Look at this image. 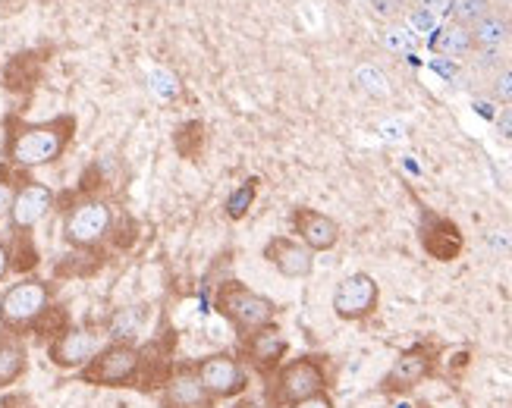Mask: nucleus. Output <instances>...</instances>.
<instances>
[{
    "mask_svg": "<svg viewBox=\"0 0 512 408\" xmlns=\"http://www.w3.org/2000/svg\"><path fill=\"white\" fill-rule=\"evenodd\" d=\"M76 139V117L57 113L51 120L29 123L19 117H7L4 126V164L13 170H38L51 167L66 154Z\"/></svg>",
    "mask_w": 512,
    "mask_h": 408,
    "instance_id": "f257e3e1",
    "label": "nucleus"
},
{
    "mask_svg": "<svg viewBox=\"0 0 512 408\" xmlns=\"http://www.w3.org/2000/svg\"><path fill=\"white\" fill-rule=\"evenodd\" d=\"M330 374L324 355H299L293 361H283V368L264 383V402L267 408H286L318 393H327Z\"/></svg>",
    "mask_w": 512,
    "mask_h": 408,
    "instance_id": "f03ea898",
    "label": "nucleus"
},
{
    "mask_svg": "<svg viewBox=\"0 0 512 408\" xmlns=\"http://www.w3.org/2000/svg\"><path fill=\"white\" fill-rule=\"evenodd\" d=\"M54 305V283L44 277H19L0 292V330L7 333H29Z\"/></svg>",
    "mask_w": 512,
    "mask_h": 408,
    "instance_id": "7ed1b4c3",
    "label": "nucleus"
},
{
    "mask_svg": "<svg viewBox=\"0 0 512 408\" xmlns=\"http://www.w3.org/2000/svg\"><path fill=\"white\" fill-rule=\"evenodd\" d=\"M114 233V204L98 195H82L63 208L60 236L76 252H92Z\"/></svg>",
    "mask_w": 512,
    "mask_h": 408,
    "instance_id": "20e7f679",
    "label": "nucleus"
},
{
    "mask_svg": "<svg viewBox=\"0 0 512 408\" xmlns=\"http://www.w3.org/2000/svg\"><path fill=\"white\" fill-rule=\"evenodd\" d=\"M214 311L224 317V321L242 336V333H252L264 324H274L277 321V302L261 296L252 286H246L242 280H224L214 292Z\"/></svg>",
    "mask_w": 512,
    "mask_h": 408,
    "instance_id": "39448f33",
    "label": "nucleus"
},
{
    "mask_svg": "<svg viewBox=\"0 0 512 408\" xmlns=\"http://www.w3.org/2000/svg\"><path fill=\"white\" fill-rule=\"evenodd\" d=\"M142 368V349L136 343H107L79 374V383L101 390H126L136 387Z\"/></svg>",
    "mask_w": 512,
    "mask_h": 408,
    "instance_id": "423d86ee",
    "label": "nucleus"
},
{
    "mask_svg": "<svg viewBox=\"0 0 512 408\" xmlns=\"http://www.w3.org/2000/svg\"><path fill=\"white\" fill-rule=\"evenodd\" d=\"M440 352L431 343H415L406 352H399L396 361L390 365V371L381 377V390L384 396H406L412 390H418L421 383L437 377V358Z\"/></svg>",
    "mask_w": 512,
    "mask_h": 408,
    "instance_id": "0eeeda50",
    "label": "nucleus"
},
{
    "mask_svg": "<svg viewBox=\"0 0 512 408\" xmlns=\"http://www.w3.org/2000/svg\"><path fill=\"white\" fill-rule=\"evenodd\" d=\"M286 355H289V339L283 336V330H280L277 321L239 336V355H236V358L246 361V365H249L264 383L283 368Z\"/></svg>",
    "mask_w": 512,
    "mask_h": 408,
    "instance_id": "6e6552de",
    "label": "nucleus"
},
{
    "mask_svg": "<svg viewBox=\"0 0 512 408\" xmlns=\"http://www.w3.org/2000/svg\"><path fill=\"white\" fill-rule=\"evenodd\" d=\"M192 371L202 380V387L217 399H236L249 390V371L233 352H211L192 361Z\"/></svg>",
    "mask_w": 512,
    "mask_h": 408,
    "instance_id": "1a4fd4ad",
    "label": "nucleus"
},
{
    "mask_svg": "<svg viewBox=\"0 0 512 408\" xmlns=\"http://www.w3.org/2000/svg\"><path fill=\"white\" fill-rule=\"evenodd\" d=\"M110 343L104 327L85 324V327H66L48 343V361L60 371H82L104 346Z\"/></svg>",
    "mask_w": 512,
    "mask_h": 408,
    "instance_id": "9d476101",
    "label": "nucleus"
},
{
    "mask_svg": "<svg viewBox=\"0 0 512 408\" xmlns=\"http://www.w3.org/2000/svg\"><path fill=\"white\" fill-rule=\"evenodd\" d=\"M377 305H381V286H377V280L371 274H365V270L343 277L337 283V289H333V302H330L333 314L346 324L368 321V317L377 311Z\"/></svg>",
    "mask_w": 512,
    "mask_h": 408,
    "instance_id": "9b49d317",
    "label": "nucleus"
},
{
    "mask_svg": "<svg viewBox=\"0 0 512 408\" xmlns=\"http://www.w3.org/2000/svg\"><path fill=\"white\" fill-rule=\"evenodd\" d=\"M54 198L57 195L48 183H38V179H19V186L13 192L10 214H7L13 236L32 233L35 226L54 211Z\"/></svg>",
    "mask_w": 512,
    "mask_h": 408,
    "instance_id": "f8f14e48",
    "label": "nucleus"
},
{
    "mask_svg": "<svg viewBox=\"0 0 512 408\" xmlns=\"http://www.w3.org/2000/svg\"><path fill=\"white\" fill-rule=\"evenodd\" d=\"M261 258L286 280H305L311 277V270H315V252H311L308 245H302L296 236H283V233L264 242Z\"/></svg>",
    "mask_w": 512,
    "mask_h": 408,
    "instance_id": "ddd939ff",
    "label": "nucleus"
},
{
    "mask_svg": "<svg viewBox=\"0 0 512 408\" xmlns=\"http://www.w3.org/2000/svg\"><path fill=\"white\" fill-rule=\"evenodd\" d=\"M289 226H293V233L302 245H308L311 252H330V248H337L340 242V223L333 220L330 214L324 211H315V208H305V204H296L293 211H289Z\"/></svg>",
    "mask_w": 512,
    "mask_h": 408,
    "instance_id": "4468645a",
    "label": "nucleus"
},
{
    "mask_svg": "<svg viewBox=\"0 0 512 408\" xmlns=\"http://www.w3.org/2000/svg\"><path fill=\"white\" fill-rule=\"evenodd\" d=\"M418 236H421V248L434 258V261H456L459 255H462V248H465V239H462V230L453 223V220H447V217H440V214H434V211H425L421 214V230H418Z\"/></svg>",
    "mask_w": 512,
    "mask_h": 408,
    "instance_id": "2eb2a0df",
    "label": "nucleus"
},
{
    "mask_svg": "<svg viewBox=\"0 0 512 408\" xmlns=\"http://www.w3.org/2000/svg\"><path fill=\"white\" fill-rule=\"evenodd\" d=\"M161 408H217V399L202 387V380L192 371V361H183L164 383Z\"/></svg>",
    "mask_w": 512,
    "mask_h": 408,
    "instance_id": "dca6fc26",
    "label": "nucleus"
},
{
    "mask_svg": "<svg viewBox=\"0 0 512 408\" xmlns=\"http://www.w3.org/2000/svg\"><path fill=\"white\" fill-rule=\"evenodd\" d=\"M29 371V349L16 333H0V390H10Z\"/></svg>",
    "mask_w": 512,
    "mask_h": 408,
    "instance_id": "f3484780",
    "label": "nucleus"
},
{
    "mask_svg": "<svg viewBox=\"0 0 512 408\" xmlns=\"http://www.w3.org/2000/svg\"><path fill=\"white\" fill-rule=\"evenodd\" d=\"M469 32H472L475 51H503V44L512 41V16L503 10H491L487 16H481Z\"/></svg>",
    "mask_w": 512,
    "mask_h": 408,
    "instance_id": "a211bd4d",
    "label": "nucleus"
},
{
    "mask_svg": "<svg viewBox=\"0 0 512 408\" xmlns=\"http://www.w3.org/2000/svg\"><path fill=\"white\" fill-rule=\"evenodd\" d=\"M431 51L440 57H469L475 51L469 26H459V22H453V19L440 22L431 35Z\"/></svg>",
    "mask_w": 512,
    "mask_h": 408,
    "instance_id": "6ab92c4d",
    "label": "nucleus"
},
{
    "mask_svg": "<svg viewBox=\"0 0 512 408\" xmlns=\"http://www.w3.org/2000/svg\"><path fill=\"white\" fill-rule=\"evenodd\" d=\"M142 321H145V308H120L107 317L104 333L110 343H136Z\"/></svg>",
    "mask_w": 512,
    "mask_h": 408,
    "instance_id": "aec40b11",
    "label": "nucleus"
},
{
    "mask_svg": "<svg viewBox=\"0 0 512 408\" xmlns=\"http://www.w3.org/2000/svg\"><path fill=\"white\" fill-rule=\"evenodd\" d=\"M258 186H261V179H258V176H249V179H242V186H236V189L227 195V201H224V214H227V220L239 223L242 217H246V214L252 211V204H255V198H258Z\"/></svg>",
    "mask_w": 512,
    "mask_h": 408,
    "instance_id": "412c9836",
    "label": "nucleus"
},
{
    "mask_svg": "<svg viewBox=\"0 0 512 408\" xmlns=\"http://www.w3.org/2000/svg\"><path fill=\"white\" fill-rule=\"evenodd\" d=\"M10 258H13V270L16 274H26L38 264V248L32 245V233H19L10 242Z\"/></svg>",
    "mask_w": 512,
    "mask_h": 408,
    "instance_id": "4be33fe9",
    "label": "nucleus"
},
{
    "mask_svg": "<svg viewBox=\"0 0 512 408\" xmlns=\"http://www.w3.org/2000/svg\"><path fill=\"white\" fill-rule=\"evenodd\" d=\"M494 10V0H453L450 7V19L459 22V26H475L481 16H487Z\"/></svg>",
    "mask_w": 512,
    "mask_h": 408,
    "instance_id": "5701e85b",
    "label": "nucleus"
},
{
    "mask_svg": "<svg viewBox=\"0 0 512 408\" xmlns=\"http://www.w3.org/2000/svg\"><path fill=\"white\" fill-rule=\"evenodd\" d=\"M381 41H384V48L393 54H412L418 48V35L409 26H396V22H390V26L384 29Z\"/></svg>",
    "mask_w": 512,
    "mask_h": 408,
    "instance_id": "b1692460",
    "label": "nucleus"
},
{
    "mask_svg": "<svg viewBox=\"0 0 512 408\" xmlns=\"http://www.w3.org/2000/svg\"><path fill=\"white\" fill-rule=\"evenodd\" d=\"M487 95H491L497 104L509 107L512 104V63H503L500 70L494 73L491 85H487Z\"/></svg>",
    "mask_w": 512,
    "mask_h": 408,
    "instance_id": "393cba45",
    "label": "nucleus"
},
{
    "mask_svg": "<svg viewBox=\"0 0 512 408\" xmlns=\"http://www.w3.org/2000/svg\"><path fill=\"white\" fill-rule=\"evenodd\" d=\"M16 186H19V170H13L10 164H0V223H4L10 214Z\"/></svg>",
    "mask_w": 512,
    "mask_h": 408,
    "instance_id": "a878e982",
    "label": "nucleus"
},
{
    "mask_svg": "<svg viewBox=\"0 0 512 408\" xmlns=\"http://www.w3.org/2000/svg\"><path fill=\"white\" fill-rule=\"evenodd\" d=\"M412 7H415V0H371V13L387 22H396L399 16H406Z\"/></svg>",
    "mask_w": 512,
    "mask_h": 408,
    "instance_id": "bb28decb",
    "label": "nucleus"
},
{
    "mask_svg": "<svg viewBox=\"0 0 512 408\" xmlns=\"http://www.w3.org/2000/svg\"><path fill=\"white\" fill-rule=\"evenodd\" d=\"M409 19H412V32H434L440 22H437V16L434 13H428V10H421V7H412L409 10Z\"/></svg>",
    "mask_w": 512,
    "mask_h": 408,
    "instance_id": "cd10ccee",
    "label": "nucleus"
},
{
    "mask_svg": "<svg viewBox=\"0 0 512 408\" xmlns=\"http://www.w3.org/2000/svg\"><path fill=\"white\" fill-rule=\"evenodd\" d=\"M415 7L428 10V13H434V16L440 19V16H450L453 0H415Z\"/></svg>",
    "mask_w": 512,
    "mask_h": 408,
    "instance_id": "c85d7f7f",
    "label": "nucleus"
},
{
    "mask_svg": "<svg viewBox=\"0 0 512 408\" xmlns=\"http://www.w3.org/2000/svg\"><path fill=\"white\" fill-rule=\"evenodd\" d=\"M286 408H337V402H333V396H330V393H318V396L302 399V402L286 405Z\"/></svg>",
    "mask_w": 512,
    "mask_h": 408,
    "instance_id": "c756f323",
    "label": "nucleus"
},
{
    "mask_svg": "<svg viewBox=\"0 0 512 408\" xmlns=\"http://www.w3.org/2000/svg\"><path fill=\"white\" fill-rule=\"evenodd\" d=\"M13 274V258H10V242L0 239V286L7 283V277Z\"/></svg>",
    "mask_w": 512,
    "mask_h": 408,
    "instance_id": "7c9ffc66",
    "label": "nucleus"
},
{
    "mask_svg": "<svg viewBox=\"0 0 512 408\" xmlns=\"http://www.w3.org/2000/svg\"><path fill=\"white\" fill-rule=\"evenodd\" d=\"M497 132H500V139L512 142V104L497 113Z\"/></svg>",
    "mask_w": 512,
    "mask_h": 408,
    "instance_id": "2f4dec72",
    "label": "nucleus"
},
{
    "mask_svg": "<svg viewBox=\"0 0 512 408\" xmlns=\"http://www.w3.org/2000/svg\"><path fill=\"white\" fill-rule=\"evenodd\" d=\"M494 10H503V13L512 16V0H494Z\"/></svg>",
    "mask_w": 512,
    "mask_h": 408,
    "instance_id": "473e14b6",
    "label": "nucleus"
},
{
    "mask_svg": "<svg viewBox=\"0 0 512 408\" xmlns=\"http://www.w3.org/2000/svg\"><path fill=\"white\" fill-rule=\"evenodd\" d=\"M509 408H512V405H509Z\"/></svg>",
    "mask_w": 512,
    "mask_h": 408,
    "instance_id": "72a5a7b5",
    "label": "nucleus"
}]
</instances>
